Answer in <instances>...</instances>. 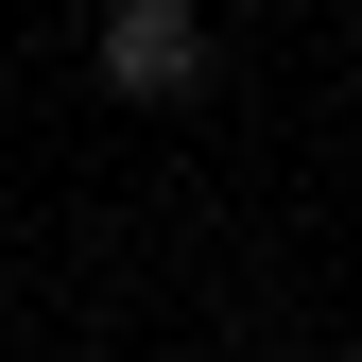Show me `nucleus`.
I'll use <instances>...</instances> for the list:
<instances>
[{"mask_svg": "<svg viewBox=\"0 0 362 362\" xmlns=\"http://www.w3.org/2000/svg\"><path fill=\"white\" fill-rule=\"evenodd\" d=\"M86 69H104L121 104H190L207 86V18L190 0H104V18H86Z\"/></svg>", "mask_w": 362, "mask_h": 362, "instance_id": "1", "label": "nucleus"}]
</instances>
